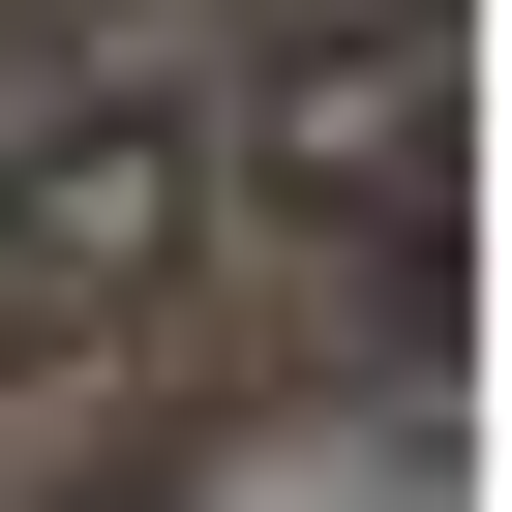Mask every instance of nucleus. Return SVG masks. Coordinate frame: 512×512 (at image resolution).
<instances>
[{
    "label": "nucleus",
    "instance_id": "obj_1",
    "mask_svg": "<svg viewBox=\"0 0 512 512\" xmlns=\"http://www.w3.org/2000/svg\"><path fill=\"white\" fill-rule=\"evenodd\" d=\"M181 241H211V121H181V91L0 121V362H121V332L181 302Z\"/></svg>",
    "mask_w": 512,
    "mask_h": 512
},
{
    "label": "nucleus",
    "instance_id": "obj_2",
    "mask_svg": "<svg viewBox=\"0 0 512 512\" xmlns=\"http://www.w3.org/2000/svg\"><path fill=\"white\" fill-rule=\"evenodd\" d=\"M211 181H272V211H422L452 241V0H332V31L241 61Z\"/></svg>",
    "mask_w": 512,
    "mask_h": 512
},
{
    "label": "nucleus",
    "instance_id": "obj_3",
    "mask_svg": "<svg viewBox=\"0 0 512 512\" xmlns=\"http://www.w3.org/2000/svg\"><path fill=\"white\" fill-rule=\"evenodd\" d=\"M31 61H61V0H0V91H31Z\"/></svg>",
    "mask_w": 512,
    "mask_h": 512
}]
</instances>
